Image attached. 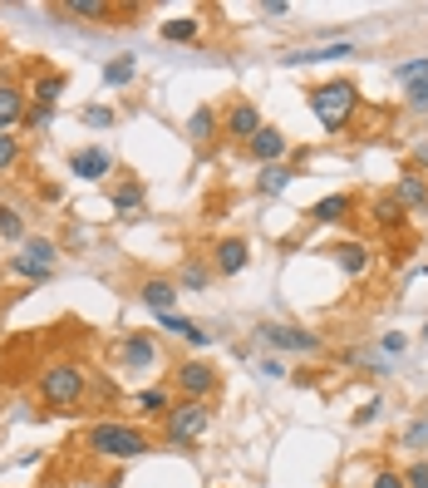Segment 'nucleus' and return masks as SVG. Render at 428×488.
<instances>
[{"label": "nucleus", "instance_id": "nucleus-10", "mask_svg": "<svg viewBox=\"0 0 428 488\" xmlns=\"http://www.w3.org/2000/svg\"><path fill=\"white\" fill-rule=\"evenodd\" d=\"M350 217H354L350 192H330V198H321L311 207V223H321V227H340V223H350Z\"/></svg>", "mask_w": 428, "mask_h": 488}, {"label": "nucleus", "instance_id": "nucleus-3", "mask_svg": "<svg viewBox=\"0 0 428 488\" xmlns=\"http://www.w3.org/2000/svg\"><path fill=\"white\" fill-rule=\"evenodd\" d=\"M354 109H360V89H354L350 79H325L311 89V114L321 119V129L340 133L354 119Z\"/></svg>", "mask_w": 428, "mask_h": 488}, {"label": "nucleus", "instance_id": "nucleus-12", "mask_svg": "<svg viewBox=\"0 0 428 488\" xmlns=\"http://www.w3.org/2000/svg\"><path fill=\"white\" fill-rule=\"evenodd\" d=\"M25 114H30V109H25V89H20L15 79H0V133H10Z\"/></svg>", "mask_w": 428, "mask_h": 488}, {"label": "nucleus", "instance_id": "nucleus-34", "mask_svg": "<svg viewBox=\"0 0 428 488\" xmlns=\"http://www.w3.org/2000/svg\"><path fill=\"white\" fill-rule=\"evenodd\" d=\"M10 272L25 276V282H45V276H50V272H40V266H35L30 257H10Z\"/></svg>", "mask_w": 428, "mask_h": 488}, {"label": "nucleus", "instance_id": "nucleus-16", "mask_svg": "<svg viewBox=\"0 0 428 488\" xmlns=\"http://www.w3.org/2000/svg\"><path fill=\"white\" fill-rule=\"evenodd\" d=\"M394 198H399V207H423V213H428V178L423 173H403L399 188H394Z\"/></svg>", "mask_w": 428, "mask_h": 488}, {"label": "nucleus", "instance_id": "nucleus-13", "mask_svg": "<svg viewBox=\"0 0 428 488\" xmlns=\"http://www.w3.org/2000/svg\"><path fill=\"white\" fill-rule=\"evenodd\" d=\"M247 153H251V158H256V163H261V168L280 163V158H286V133L266 124V129H261V133H256V139L247 143Z\"/></svg>", "mask_w": 428, "mask_h": 488}, {"label": "nucleus", "instance_id": "nucleus-28", "mask_svg": "<svg viewBox=\"0 0 428 488\" xmlns=\"http://www.w3.org/2000/svg\"><path fill=\"white\" fill-rule=\"evenodd\" d=\"M394 79H399V84H409V89H413V84H423V79H428V55H419V59H403V65H394Z\"/></svg>", "mask_w": 428, "mask_h": 488}, {"label": "nucleus", "instance_id": "nucleus-39", "mask_svg": "<svg viewBox=\"0 0 428 488\" xmlns=\"http://www.w3.org/2000/svg\"><path fill=\"white\" fill-rule=\"evenodd\" d=\"M409 109H428V79H423V84H413V89H409Z\"/></svg>", "mask_w": 428, "mask_h": 488}, {"label": "nucleus", "instance_id": "nucleus-24", "mask_svg": "<svg viewBox=\"0 0 428 488\" xmlns=\"http://www.w3.org/2000/svg\"><path fill=\"white\" fill-rule=\"evenodd\" d=\"M0 237H5V242H25V217H20V207L0 202Z\"/></svg>", "mask_w": 428, "mask_h": 488}, {"label": "nucleus", "instance_id": "nucleus-5", "mask_svg": "<svg viewBox=\"0 0 428 488\" xmlns=\"http://www.w3.org/2000/svg\"><path fill=\"white\" fill-rule=\"evenodd\" d=\"M256 336L266 340V350L271 356H321V336H311V331H301V326H280V321H266V326H256Z\"/></svg>", "mask_w": 428, "mask_h": 488}, {"label": "nucleus", "instance_id": "nucleus-42", "mask_svg": "<svg viewBox=\"0 0 428 488\" xmlns=\"http://www.w3.org/2000/svg\"><path fill=\"white\" fill-rule=\"evenodd\" d=\"M419 163H428V143H419Z\"/></svg>", "mask_w": 428, "mask_h": 488}, {"label": "nucleus", "instance_id": "nucleus-35", "mask_svg": "<svg viewBox=\"0 0 428 488\" xmlns=\"http://www.w3.org/2000/svg\"><path fill=\"white\" fill-rule=\"evenodd\" d=\"M84 124H89V129H108V124H114V109H104V104L84 109Z\"/></svg>", "mask_w": 428, "mask_h": 488}, {"label": "nucleus", "instance_id": "nucleus-1", "mask_svg": "<svg viewBox=\"0 0 428 488\" xmlns=\"http://www.w3.org/2000/svg\"><path fill=\"white\" fill-rule=\"evenodd\" d=\"M35 395H40L45 410L69 414V410L84 405V395H89V370H84L79 360H50L40 370V380H35Z\"/></svg>", "mask_w": 428, "mask_h": 488}, {"label": "nucleus", "instance_id": "nucleus-32", "mask_svg": "<svg viewBox=\"0 0 428 488\" xmlns=\"http://www.w3.org/2000/svg\"><path fill=\"white\" fill-rule=\"evenodd\" d=\"M428 444V414H419V420L403 430V449H423Z\"/></svg>", "mask_w": 428, "mask_h": 488}, {"label": "nucleus", "instance_id": "nucleus-26", "mask_svg": "<svg viewBox=\"0 0 428 488\" xmlns=\"http://www.w3.org/2000/svg\"><path fill=\"white\" fill-rule=\"evenodd\" d=\"M207 282H212V266H202V262H182V266H178V286L202 291Z\"/></svg>", "mask_w": 428, "mask_h": 488}, {"label": "nucleus", "instance_id": "nucleus-33", "mask_svg": "<svg viewBox=\"0 0 428 488\" xmlns=\"http://www.w3.org/2000/svg\"><path fill=\"white\" fill-rule=\"evenodd\" d=\"M15 158H20V139H15V133H0V173L15 168Z\"/></svg>", "mask_w": 428, "mask_h": 488}, {"label": "nucleus", "instance_id": "nucleus-21", "mask_svg": "<svg viewBox=\"0 0 428 488\" xmlns=\"http://www.w3.org/2000/svg\"><path fill=\"white\" fill-rule=\"evenodd\" d=\"M202 35V20L198 16H178V20H168L163 26V40L168 45H188V40H198Z\"/></svg>", "mask_w": 428, "mask_h": 488}, {"label": "nucleus", "instance_id": "nucleus-4", "mask_svg": "<svg viewBox=\"0 0 428 488\" xmlns=\"http://www.w3.org/2000/svg\"><path fill=\"white\" fill-rule=\"evenodd\" d=\"M207 424H212V405H202V400H178V405L163 414V439L173 449H192L207 434Z\"/></svg>", "mask_w": 428, "mask_h": 488}, {"label": "nucleus", "instance_id": "nucleus-14", "mask_svg": "<svg viewBox=\"0 0 428 488\" xmlns=\"http://www.w3.org/2000/svg\"><path fill=\"white\" fill-rule=\"evenodd\" d=\"M138 296H143V306H148L153 316H168V311L178 306V286L163 282V276H148V282L138 286Z\"/></svg>", "mask_w": 428, "mask_h": 488}, {"label": "nucleus", "instance_id": "nucleus-27", "mask_svg": "<svg viewBox=\"0 0 428 488\" xmlns=\"http://www.w3.org/2000/svg\"><path fill=\"white\" fill-rule=\"evenodd\" d=\"M108 198H114V207H118V213H128V207H138V202H143V182L124 178L118 188H108Z\"/></svg>", "mask_w": 428, "mask_h": 488}, {"label": "nucleus", "instance_id": "nucleus-18", "mask_svg": "<svg viewBox=\"0 0 428 488\" xmlns=\"http://www.w3.org/2000/svg\"><path fill=\"white\" fill-rule=\"evenodd\" d=\"M335 262H340V272L364 276V272H370V247H364V242H340V247H335Z\"/></svg>", "mask_w": 428, "mask_h": 488}, {"label": "nucleus", "instance_id": "nucleus-20", "mask_svg": "<svg viewBox=\"0 0 428 488\" xmlns=\"http://www.w3.org/2000/svg\"><path fill=\"white\" fill-rule=\"evenodd\" d=\"M143 414H158L163 420L168 410H173V395H168V385H148V389H138V400H133Z\"/></svg>", "mask_w": 428, "mask_h": 488}, {"label": "nucleus", "instance_id": "nucleus-41", "mask_svg": "<svg viewBox=\"0 0 428 488\" xmlns=\"http://www.w3.org/2000/svg\"><path fill=\"white\" fill-rule=\"evenodd\" d=\"M374 414H379V400H370V405H364L360 414H354V424H370V420H374Z\"/></svg>", "mask_w": 428, "mask_h": 488}, {"label": "nucleus", "instance_id": "nucleus-30", "mask_svg": "<svg viewBox=\"0 0 428 488\" xmlns=\"http://www.w3.org/2000/svg\"><path fill=\"white\" fill-rule=\"evenodd\" d=\"M65 94V75H40L35 79V104H55Z\"/></svg>", "mask_w": 428, "mask_h": 488}, {"label": "nucleus", "instance_id": "nucleus-31", "mask_svg": "<svg viewBox=\"0 0 428 488\" xmlns=\"http://www.w3.org/2000/svg\"><path fill=\"white\" fill-rule=\"evenodd\" d=\"M311 59H350V45H330V50H301V55H286V65H311Z\"/></svg>", "mask_w": 428, "mask_h": 488}, {"label": "nucleus", "instance_id": "nucleus-37", "mask_svg": "<svg viewBox=\"0 0 428 488\" xmlns=\"http://www.w3.org/2000/svg\"><path fill=\"white\" fill-rule=\"evenodd\" d=\"M370 488H409V483H403V473H399V469H379Z\"/></svg>", "mask_w": 428, "mask_h": 488}, {"label": "nucleus", "instance_id": "nucleus-38", "mask_svg": "<svg viewBox=\"0 0 428 488\" xmlns=\"http://www.w3.org/2000/svg\"><path fill=\"white\" fill-rule=\"evenodd\" d=\"M25 119H30V129H45V124H50V119H55V104H35Z\"/></svg>", "mask_w": 428, "mask_h": 488}, {"label": "nucleus", "instance_id": "nucleus-22", "mask_svg": "<svg viewBox=\"0 0 428 488\" xmlns=\"http://www.w3.org/2000/svg\"><path fill=\"white\" fill-rule=\"evenodd\" d=\"M20 257H30L40 272H55V242L50 237H25V252Z\"/></svg>", "mask_w": 428, "mask_h": 488}, {"label": "nucleus", "instance_id": "nucleus-29", "mask_svg": "<svg viewBox=\"0 0 428 488\" xmlns=\"http://www.w3.org/2000/svg\"><path fill=\"white\" fill-rule=\"evenodd\" d=\"M65 16H79V20H104L114 16V5H104V0H69Z\"/></svg>", "mask_w": 428, "mask_h": 488}, {"label": "nucleus", "instance_id": "nucleus-15", "mask_svg": "<svg viewBox=\"0 0 428 488\" xmlns=\"http://www.w3.org/2000/svg\"><path fill=\"white\" fill-rule=\"evenodd\" d=\"M158 326H163V331H173L178 340H188V346H207V340H212V336H207L198 321H188V316H178V311L158 316Z\"/></svg>", "mask_w": 428, "mask_h": 488}, {"label": "nucleus", "instance_id": "nucleus-36", "mask_svg": "<svg viewBox=\"0 0 428 488\" xmlns=\"http://www.w3.org/2000/svg\"><path fill=\"white\" fill-rule=\"evenodd\" d=\"M403 483H409V488H428V463L423 459L409 463V469H403Z\"/></svg>", "mask_w": 428, "mask_h": 488}, {"label": "nucleus", "instance_id": "nucleus-6", "mask_svg": "<svg viewBox=\"0 0 428 488\" xmlns=\"http://www.w3.org/2000/svg\"><path fill=\"white\" fill-rule=\"evenodd\" d=\"M217 385H222V380H217V370L207 360H178L173 365V389L182 400H202V405H207V400L217 395Z\"/></svg>", "mask_w": 428, "mask_h": 488}, {"label": "nucleus", "instance_id": "nucleus-40", "mask_svg": "<svg viewBox=\"0 0 428 488\" xmlns=\"http://www.w3.org/2000/svg\"><path fill=\"white\" fill-rule=\"evenodd\" d=\"M261 375H266V380H280V375H286V365L271 356V360H261Z\"/></svg>", "mask_w": 428, "mask_h": 488}, {"label": "nucleus", "instance_id": "nucleus-8", "mask_svg": "<svg viewBox=\"0 0 428 488\" xmlns=\"http://www.w3.org/2000/svg\"><path fill=\"white\" fill-rule=\"evenodd\" d=\"M69 173L75 178H89V182H99L114 173V158H108V149H99V143H89V149H79L75 158H69Z\"/></svg>", "mask_w": 428, "mask_h": 488}, {"label": "nucleus", "instance_id": "nucleus-9", "mask_svg": "<svg viewBox=\"0 0 428 488\" xmlns=\"http://www.w3.org/2000/svg\"><path fill=\"white\" fill-rule=\"evenodd\" d=\"M247 257H251L247 237H222V242H217V252H212V272L237 276V272H247Z\"/></svg>", "mask_w": 428, "mask_h": 488}, {"label": "nucleus", "instance_id": "nucleus-17", "mask_svg": "<svg viewBox=\"0 0 428 488\" xmlns=\"http://www.w3.org/2000/svg\"><path fill=\"white\" fill-rule=\"evenodd\" d=\"M370 223H374V227H384V232H394V227L403 223V207H399L394 192H379V198L370 202Z\"/></svg>", "mask_w": 428, "mask_h": 488}, {"label": "nucleus", "instance_id": "nucleus-7", "mask_svg": "<svg viewBox=\"0 0 428 488\" xmlns=\"http://www.w3.org/2000/svg\"><path fill=\"white\" fill-rule=\"evenodd\" d=\"M222 129H227V139H241V143H251L256 133H261V109H256L251 99H237V104H227V114H222Z\"/></svg>", "mask_w": 428, "mask_h": 488}, {"label": "nucleus", "instance_id": "nucleus-23", "mask_svg": "<svg viewBox=\"0 0 428 488\" xmlns=\"http://www.w3.org/2000/svg\"><path fill=\"white\" fill-rule=\"evenodd\" d=\"M256 188L266 192V198H280V192L290 188V168H280V163H271V168H261V178H256Z\"/></svg>", "mask_w": 428, "mask_h": 488}, {"label": "nucleus", "instance_id": "nucleus-19", "mask_svg": "<svg viewBox=\"0 0 428 488\" xmlns=\"http://www.w3.org/2000/svg\"><path fill=\"white\" fill-rule=\"evenodd\" d=\"M212 133H217V109H192V119H188V139L198 143V149H207L212 143Z\"/></svg>", "mask_w": 428, "mask_h": 488}, {"label": "nucleus", "instance_id": "nucleus-2", "mask_svg": "<svg viewBox=\"0 0 428 488\" xmlns=\"http://www.w3.org/2000/svg\"><path fill=\"white\" fill-rule=\"evenodd\" d=\"M84 449H89L94 459L133 463V459L153 454V439L143 434L138 424H124V420H99V424H89V434H84Z\"/></svg>", "mask_w": 428, "mask_h": 488}, {"label": "nucleus", "instance_id": "nucleus-25", "mask_svg": "<svg viewBox=\"0 0 428 488\" xmlns=\"http://www.w3.org/2000/svg\"><path fill=\"white\" fill-rule=\"evenodd\" d=\"M133 75H138L133 55H124V59H108V65H104V84H114V89H124V84H133Z\"/></svg>", "mask_w": 428, "mask_h": 488}, {"label": "nucleus", "instance_id": "nucleus-11", "mask_svg": "<svg viewBox=\"0 0 428 488\" xmlns=\"http://www.w3.org/2000/svg\"><path fill=\"white\" fill-rule=\"evenodd\" d=\"M158 356H163V350H158V340L143 336V331H133V336L118 340V360L133 365V370H138V365H158Z\"/></svg>", "mask_w": 428, "mask_h": 488}]
</instances>
